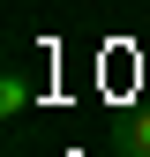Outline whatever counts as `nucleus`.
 Masks as SVG:
<instances>
[{
	"mask_svg": "<svg viewBox=\"0 0 150 157\" xmlns=\"http://www.w3.org/2000/svg\"><path fill=\"white\" fill-rule=\"evenodd\" d=\"M30 97H38V90H30V67L15 60L8 75H0V120H23V112H30Z\"/></svg>",
	"mask_w": 150,
	"mask_h": 157,
	"instance_id": "nucleus-1",
	"label": "nucleus"
},
{
	"mask_svg": "<svg viewBox=\"0 0 150 157\" xmlns=\"http://www.w3.org/2000/svg\"><path fill=\"white\" fill-rule=\"evenodd\" d=\"M120 150H128V157H150V105L135 112V120H128V135H120Z\"/></svg>",
	"mask_w": 150,
	"mask_h": 157,
	"instance_id": "nucleus-2",
	"label": "nucleus"
}]
</instances>
